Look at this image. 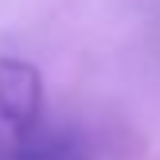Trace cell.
Instances as JSON below:
<instances>
[{
  "instance_id": "cell-1",
  "label": "cell",
  "mask_w": 160,
  "mask_h": 160,
  "mask_svg": "<svg viewBox=\"0 0 160 160\" xmlns=\"http://www.w3.org/2000/svg\"><path fill=\"white\" fill-rule=\"evenodd\" d=\"M43 82L39 70L23 59H0V125L28 133L39 117Z\"/></svg>"
},
{
  "instance_id": "cell-2",
  "label": "cell",
  "mask_w": 160,
  "mask_h": 160,
  "mask_svg": "<svg viewBox=\"0 0 160 160\" xmlns=\"http://www.w3.org/2000/svg\"><path fill=\"white\" fill-rule=\"evenodd\" d=\"M0 160H94V141H90V133L62 125V129L23 137L20 145L0 152Z\"/></svg>"
}]
</instances>
